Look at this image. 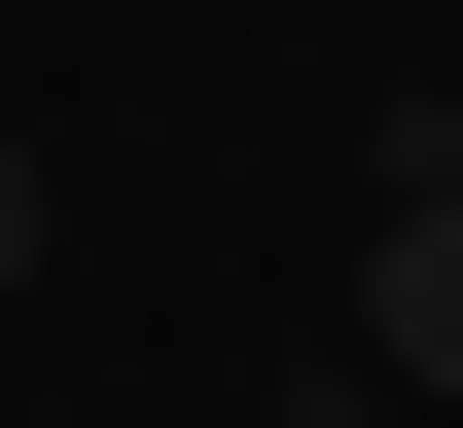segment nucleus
I'll return each mask as SVG.
<instances>
[{"mask_svg": "<svg viewBox=\"0 0 463 428\" xmlns=\"http://www.w3.org/2000/svg\"><path fill=\"white\" fill-rule=\"evenodd\" d=\"M356 393H428V428H463V143L356 214Z\"/></svg>", "mask_w": 463, "mask_h": 428, "instance_id": "obj_1", "label": "nucleus"}, {"mask_svg": "<svg viewBox=\"0 0 463 428\" xmlns=\"http://www.w3.org/2000/svg\"><path fill=\"white\" fill-rule=\"evenodd\" d=\"M36 250H71V179H36V108H0V286H36Z\"/></svg>", "mask_w": 463, "mask_h": 428, "instance_id": "obj_2", "label": "nucleus"}]
</instances>
